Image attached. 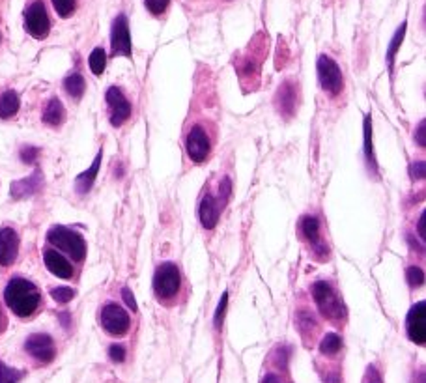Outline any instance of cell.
Masks as SVG:
<instances>
[{
    "label": "cell",
    "mask_w": 426,
    "mask_h": 383,
    "mask_svg": "<svg viewBox=\"0 0 426 383\" xmlns=\"http://www.w3.org/2000/svg\"><path fill=\"white\" fill-rule=\"evenodd\" d=\"M110 49L115 57H131V34L128 17L120 13L110 28Z\"/></svg>",
    "instance_id": "10"
},
{
    "label": "cell",
    "mask_w": 426,
    "mask_h": 383,
    "mask_svg": "<svg viewBox=\"0 0 426 383\" xmlns=\"http://www.w3.org/2000/svg\"><path fill=\"white\" fill-rule=\"evenodd\" d=\"M407 337L415 344L423 346L426 342V303L419 301L417 305L412 306L406 318Z\"/></svg>",
    "instance_id": "12"
},
{
    "label": "cell",
    "mask_w": 426,
    "mask_h": 383,
    "mask_svg": "<svg viewBox=\"0 0 426 383\" xmlns=\"http://www.w3.org/2000/svg\"><path fill=\"white\" fill-rule=\"evenodd\" d=\"M419 236L420 239H426V230H425V213L419 219Z\"/></svg>",
    "instance_id": "40"
},
{
    "label": "cell",
    "mask_w": 426,
    "mask_h": 383,
    "mask_svg": "<svg viewBox=\"0 0 426 383\" xmlns=\"http://www.w3.org/2000/svg\"><path fill=\"white\" fill-rule=\"evenodd\" d=\"M47 239L58 251H62L70 258H73L75 262H83L84 256H86V242H84V237L79 232H75V230L68 228V226H52L47 232Z\"/></svg>",
    "instance_id": "2"
},
{
    "label": "cell",
    "mask_w": 426,
    "mask_h": 383,
    "mask_svg": "<svg viewBox=\"0 0 426 383\" xmlns=\"http://www.w3.org/2000/svg\"><path fill=\"white\" fill-rule=\"evenodd\" d=\"M108 357L113 359L115 363H124V359H126V348L122 344H113L108 348Z\"/></svg>",
    "instance_id": "35"
},
{
    "label": "cell",
    "mask_w": 426,
    "mask_h": 383,
    "mask_svg": "<svg viewBox=\"0 0 426 383\" xmlns=\"http://www.w3.org/2000/svg\"><path fill=\"white\" fill-rule=\"evenodd\" d=\"M23 376H25V372L12 369V366H8L6 363L0 361V383H17Z\"/></svg>",
    "instance_id": "27"
},
{
    "label": "cell",
    "mask_w": 426,
    "mask_h": 383,
    "mask_svg": "<svg viewBox=\"0 0 426 383\" xmlns=\"http://www.w3.org/2000/svg\"><path fill=\"white\" fill-rule=\"evenodd\" d=\"M25 28L32 38H47V34L51 30V21H49V15H47V10H45V4L41 0L32 2L25 12Z\"/></svg>",
    "instance_id": "6"
},
{
    "label": "cell",
    "mask_w": 426,
    "mask_h": 383,
    "mask_svg": "<svg viewBox=\"0 0 426 383\" xmlns=\"http://www.w3.org/2000/svg\"><path fill=\"white\" fill-rule=\"evenodd\" d=\"M19 253V236L10 226L0 228V266L10 268Z\"/></svg>",
    "instance_id": "16"
},
{
    "label": "cell",
    "mask_w": 426,
    "mask_h": 383,
    "mask_svg": "<svg viewBox=\"0 0 426 383\" xmlns=\"http://www.w3.org/2000/svg\"><path fill=\"white\" fill-rule=\"evenodd\" d=\"M409 173H412V178L414 179H423L426 174V165L425 161H415L414 165L409 166Z\"/></svg>",
    "instance_id": "36"
},
{
    "label": "cell",
    "mask_w": 426,
    "mask_h": 383,
    "mask_svg": "<svg viewBox=\"0 0 426 383\" xmlns=\"http://www.w3.org/2000/svg\"><path fill=\"white\" fill-rule=\"evenodd\" d=\"M4 301L13 314H17L19 318H28L38 311L41 295L34 282L23 277H13L4 288Z\"/></svg>",
    "instance_id": "1"
},
{
    "label": "cell",
    "mask_w": 426,
    "mask_h": 383,
    "mask_svg": "<svg viewBox=\"0 0 426 383\" xmlns=\"http://www.w3.org/2000/svg\"><path fill=\"white\" fill-rule=\"evenodd\" d=\"M88 64L94 75H101L103 71H105V66H107V55H105V51H103L101 47H96L94 51L90 52Z\"/></svg>",
    "instance_id": "26"
},
{
    "label": "cell",
    "mask_w": 426,
    "mask_h": 383,
    "mask_svg": "<svg viewBox=\"0 0 426 383\" xmlns=\"http://www.w3.org/2000/svg\"><path fill=\"white\" fill-rule=\"evenodd\" d=\"M226 306H229V292H224L221 301H219V305H217L215 316H213V326H215V329H221V326H223L224 314H226Z\"/></svg>",
    "instance_id": "32"
},
{
    "label": "cell",
    "mask_w": 426,
    "mask_h": 383,
    "mask_svg": "<svg viewBox=\"0 0 426 383\" xmlns=\"http://www.w3.org/2000/svg\"><path fill=\"white\" fill-rule=\"evenodd\" d=\"M226 200L223 197H213V195H206L200 202V208H198V217H200V223L206 230H213L219 223V217H221V211H223Z\"/></svg>",
    "instance_id": "14"
},
{
    "label": "cell",
    "mask_w": 426,
    "mask_h": 383,
    "mask_svg": "<svg viewBox=\"0 0 426 383\" xmlns=\"http://www.w3.org/2000/svg\"><path fill=\"white\" fill-rule=\"evenodd\" d=\"M299 230L305 237L307 242L311 243L312 255L316 256L318 260H325L329 256V247L325 245L322 236H320V221L314 215H303L299 221Z\"/></svg>",
    "instance_id": "8"
},
{
    "label": "cell",
    "mask_w": 426,
    "mask_h": 383,
    "mask_svg": "<svg viewBox=\"0 0 426 383\" xmlns=\"http://www.w3.org/2000/svg\"><path fill=\"white\" fill-rule=\"evenodd\" d=\"M298 327H299V331L303 333V335H307V329L309 331H314L316 329V320H314V316H312L309 311H299L298 314Z\"/></svg>",
    "instance_id": "28"
},
{
    "label": "cell",
    "mask_w": 426,
    "mask_h": 383,
    "mask_svg": "<svg viewBox=\"0 0 426 383\" xmlns=\"http://www.w3.org/2000/svg\"><path fill=\"white\" fill-rule=\"evenodd\" d=\"M362 131H365V139H362V152H365V159H367V166L372 176H378V163H376L374 155V142H372V120L370 116H365L362 121Z\"/></svg>",
    "instance_id": "20"
},
{
    "label": "cell",
    "mask_w": 426,
    "mask_h": 383,
    "mask_svg": "<svg viewBox=\"0 0 426 383\" xmlns=\"http://www.w3.org/2000/svg\"><path fill=\"white\" fill-rule=\"evenodd\" d=\"M316 71H318L320 86L324 92L331 96H338L344 88V77L338 64L329 58L327 55H322L316 62Z\"/></svg>",
    "instance_id": "5"
},
{
    "label": "cell",
    "mask_w": 426,
    "mask_h": 383,
    "mask_svg": "<svg viewBox=\"0 0 426 383\" xmlns=\"http://www.w3.org/2000/svg\"><path fill=\"white\" fill-rule=\"evenodd\" d=\"M51 2L58 15L64 17V19L66 17H70V15H73V12H75L77 8V0H51Z\"/></svg>",
    "instance_id": "30"
},
{
    "label": "cell",
    "mask_w": 426,
    "mask_h": 383,
    "mask_svg": "<svg viewBox=\"0 0 426 383\" xmlns=\"http://www.w3.org/2000/svg\"><path fill=\"white\" fill-rule=\"evenodd\" d=\"M19 157L23 163H26V165H32V163H36L39 157V148L36 146H23L19 152Z\"/></svg>",
    "instance_id": "34"
},
{
    "label": "cell",
    "mask_w": 426,
    "mask_h": 383,
    "mask_svg": "<svg viewBox=\"0 0 426 383\" xmlns=\"http://www.w3.org/2000/svg\"><path fill=\"white\" fill-rule=\"evenodd\" d=\"M342 348V339L338 337L337 333H327L324 337V340L320 342V351L324 355H335Z\"/></svg>",
    "instance_id": "25"
},
{
    "label": "cell",
    "mask_w": 426,
    "mask_h": 383,
    "mask_svg": "<svg viewBox=\"0 0 426 383\" xmlns=\"http://www.w3.org/2000/svg\"><path fill=\"white\" fill-rule=\"evenodd\" d=\"M60 320L64 322V326H66V327H70V314H68V313H62V314H60Z\"/></svg>",
    "instance_id": "42"
},
{
    "label": "cell",
    "mask_w": 426,
    "mask_h": 383,
    "mask_svg": "<svg viewBox=\"0 0 426 383\" xmlns=\"http://www.w3.org/2000/svg\"><path fill=\"white\" fill-rule=\"evenodd\" d=\"M43 262L45 268L49 269L58 279H71V277H73V266H71V264L68 262V258L60 255L58 251L45 249Z\"/></svg>",
    "instance_id": "18"
},
{
    "label": "cell",
    "mask_w": 426,
    "mask_h": 383,
    "mask_svg": "<svg viewBox=\"0 0 426 383\" xmlns=\"http://www.w3.org/2000/svg\"><path fill=\"white\" fill-rule=\"evenodd\" d=\"M0 329H2V313H0Z\"/></svg>",
    "instance_id": "43"
},
{
    "label": "cell",
    "mask_w": 426,
    "mask_h": 383,
    "mask_svg": "<svg viewBox=\"0 0 426 383\" xmlns=\"http://www.w3.org/2000/svg\"><path fill=\"white\" fill-rule=\"evenodd\" d=\"M312 297L316 301L320 313L327 320L340 322L346 318V306L327 281H316L312 284Z\"/></svg>",
    "instance_id": "3"
},
{
    "label": "cell",
    "mask_w": 426,
    "mask_h": 383,
    "mask_svg": "<svg viewBox=\"0 0 426 383\" xmlns=\"http://www.w3.org/2000/svg\"><path fill=\"white\" fill-rule=\"evenodd\" d=\"M101 326L103 329L113 335V337H122L129 331L131 320L129 314L116 303H107L101 308Z\"/></svg>",
    "instance_id": "7"
},
{
    "label": "cell",
    "mask_w": 426,
    "mask_h": 383,
    "mask_svg": "<svg viewBox=\"0 0 426 383\" xmlns=\"http://www.w3.org/2000/svg\"><path fill=\"white\" fill-rule=\"evenodd\" d=\"M19 107H21V99L17 92L6 90V92L0 96V118H2V120H8V118H12V116L17 115V112H19Z\"/></svg>",
    "instance_id": "22"
},
{
    "label": "cell",
    "mask_w": 426,
    "mask_h": 383,
    "mask_svg": "<svg viewBox=\"0 0 426 383\" xmlns=\"http://www.w3.org/2000/svg\"><path fill=\"white\" fill-rule=\"evenodd\" d=\"M182 286V275L176 264L165 262L155 269L153 275V292L159 299H171L180 292Z\"/></svg>",
    "instance_id": "4"
},
{
    "label": "cell",
    "mask_w": 426,
    "mask_h": 383,
    "mask_svg": "<svg viewBox=\"0 0 426 383\" xmlns=\"http://www.w3.org/2000/svg\"><path fill=\"white\" fill-rule=\"evenodd\" d=\"M426 121L420 120L419 124V129H417V133H415V141H417V144H419L420 148L426 146Z\"/></svg>",
    "instance_id": "39"
},
{
    "label": "cell",
    "mask_w": 426,
    "mask_h": 383,
    "mask_svg": "<svg viewBox=\"0 0 426 383\" xmlns=\"http://www.w3.org/2000/svg\"><path fill=\"white\" fill-rule=\"evenodd\" d=\"M406 281L412 288L423 286V282H425V271H423L419 266H409V268L406 269Z\"/></svg>",
    "instance_id": "29"
},
{
    "label": "cell",
    "mask_w": 426,
    "mask_h": 383,
    "mask_svg": "<svg viewBox=\"0 0 426 383\" xmlns=\"http://www.w3.org/2000/svg\"><path fill=\"white\" fill-rule=\"evenodd\" d=\"M41 187H43V174H41L39 168H36L30 176L13 181L12 187H10V195H12V198H15V200H23V198L36 195Z\"/></svg>",
    "instance_id": "17"
},
{
    "label": "cell",
    "mask_w": 426,
    "mask_h": 383,
    "mask_svg": "<svg viewBox=\"0 0 426 383\" xmlns=\"http://www.w3.org/2000/svg\"><path fill=\"white\" fill-rule=\"evenodd\" d=\"M144 4H146V10L152 15H163L168 4H171V0H144Z\"/></svg>",
    "instance_id": "33"
},
{
    "label": "cell",
    "mask_w": 426,
    "mask_h": 383,
    "mask_svg": "<svg viewBox=\"0 0 426 383\" xmlns=\"http://www.w3.org/2000/svg\"><path fill=\"white\" fill-rule=\"evenodd\" d=\"M406 26H407V23H402V25L398 26V30L394 32L393 39H391V43H389V47H387L389 70H393L394 68V57H396V52H398L402 41H404V36H406Z\"/></svg>",
    "instance_id": "24"
},
{
    "label": "cell",
    "mask_w": 426,
    "mask_h": 383,
    "mask_svg": "<svg viewBox=\"0 0 426 383\" xmlns=\"http://www.w3.org/2000/svg\"><path fill=\"white\" fill-rule=\"evenodd\" d=\"M185 150H187L189 159L195 161V163L206 161L208 153H210V139H208V135L200 126H195L189 131L187 139H185Z\"/></svg>",
    "instance_id": "13"
},
{
    "label": "cell",
    "mask_w": 426,
    "mask_h": 383,
    "mask_svg": "<svg viewBox=\"0 0 426 383\" xmlns=\"http://www.w3.org/2000/svg\"><path fill=\"white\" fill-rule=\"evenodd\" d=\"M25 350L28 355H32L39 363H51L57 355L55 340L45 333H34L25 342Z\"/></svg>",
    "instance_id": "11"
},
{
    "label": "cell",
    "mask_w": 426,
    "mask_h": 383,
    "mask_svg": "<svg viewBox=\"0 0 426 383\" xmlns=\"http://www.w3.org/2000/svg\"><path fill=\"white\" fill-rule=\"evenodd\" d=\"M64 88L73 99H81L86 90V83H84V77L81 73H71L64 79Z\"/></svg>",
    "instance_id": "23"
},
{
    "label": "cell",
    "mask_w": 426,
    "mask_h": 383,
    "mask_svg": "<svg viewBox=\"0 0 426 383\" xmlns=\"http://www.w3.org/2000/svg\"><path fill=\"white\" fill-rule=\"evenodd\" d=\"M108 109H110V124L113 128H120L131 116V103L128 101V97L124 96L118 86H110L105 94Z\"/></svg>",
    "instance_id": "9"
},
{
    "label": "cell",
    "mask_w": 426,
    "mask_h": 383,
    "mask_svg": "<svg viewBox=\"0 0 426 383\" xmlns=\"http://www.w3.org/2000/svg\"><path fill=\"white\" fill-rule=\"evenodd\" d=\"M51 295H52V299L57 301V303L66 305V303H70V301L75 297V290L70 286H58V288H52Z\"/></svg>",
    "instance_id": "31"
},
{
    "label": "cell",
    "mask_w": 426,
    "mask_h": 383,
    "mask_svg": "<svg viewBox=\"0 0 426 383\" xmlns=\"http://www.w3.org/2000/svg\"><path fill=\"white\" fill-rule=\"evenodd\" d=\"M262 383H280V380L277 376H273V374H267L266 377H264V382Z\"/></svg>",
    "instance_id": "41"
},
{
    "label": "cell",
    "mask_w": 426,
    "mask_h": 383,
    "mask_svg": "<svg viewBox=\"0 0 426 383\" xmlns=\"http://www.w3.org/2000/svg\"><path fill=\"white\" fill-rule=\"evenodd\" d=\"M41 120H43V124H47V126H51V128H58V126L66 120V109L58 97H52V99H49V103L45 105Z\"/></svg>",
    "instance_id": "21"
},
{
    "label": "cell",
    "mask_w": 426,
    "mask_h": 383,
    "mask_svg": "<svg viewBox=\"0 0 426 383\" xmlns=\"http://www.w3.org/2000/svg\"><path fill=\"white\" fill-rule=\"evenodd\" d=\"M101 159H103V150H99L96 155V159H94V163H92V165H90L84 173H81L75 178V191L79 193V195H86V193L94 187V181H96L97 174H99Z\"/></svg>",
    "instance_id": "19"
},
{
    "label": "cell",
    "mask_w": 426,
    "mask_h": 383,
    "mask_svg": "<svg viewBox=\"0 0 426 383\" xmlns=\"http://www.w3.org/2000/svg\"><path fill=\"white\" fill-rule=\"evenodd\" d=\"M362 383H383L382 376H380V372H378L376 366H369V369H367L365 377H362Z\"/></svg>",
    "instance_id": "37"
},
{
    "label": "cell",
    "mask_w": 426,
    "mask_h": 383,
    "mask_svg": "<svg viewBox=\"0 0 426 383\" xmlns=\"http://www.w3.org/2000/svg\"><path fill=\"white\" fill-rule=\"evenodd\" d=\"M275 107L280 116L292 118L298 109V84L293 81H284L275 94Z\"/></svg>",
    "instance_id": "15"
},
{
    "label": "cell",
    "mask_w": 426,
    "mask_h": 383,
    "mask_svg": "<svg viewBox=\"0 0 426 383\" xmlns=\"http://www.w3.org/2000/svg\"><path fill=\"white\" fill-rule=\"evenodd\" d=\"M0 41H2V38H0Z\"/></svg>",
    "instance_id": "44"
},
{
    "label": "cell",
    "mask_w": 426,
    "mask_h": 383,
    "mask_svg": "<svg viewBox=\"0 0 426 383\" xmlns=\"http://www.w3.org/2000/svg\"><path fill=\"white\" fill-rule=\"evenodd\" d=\"M122 299L126 301V305H128L129 308L133 311V313H137V311H139V306H137V301H135V297H133V292H131L128 286L122 288Z\"/></svg>",
    "instance_id": "38"
}]
</instances>
